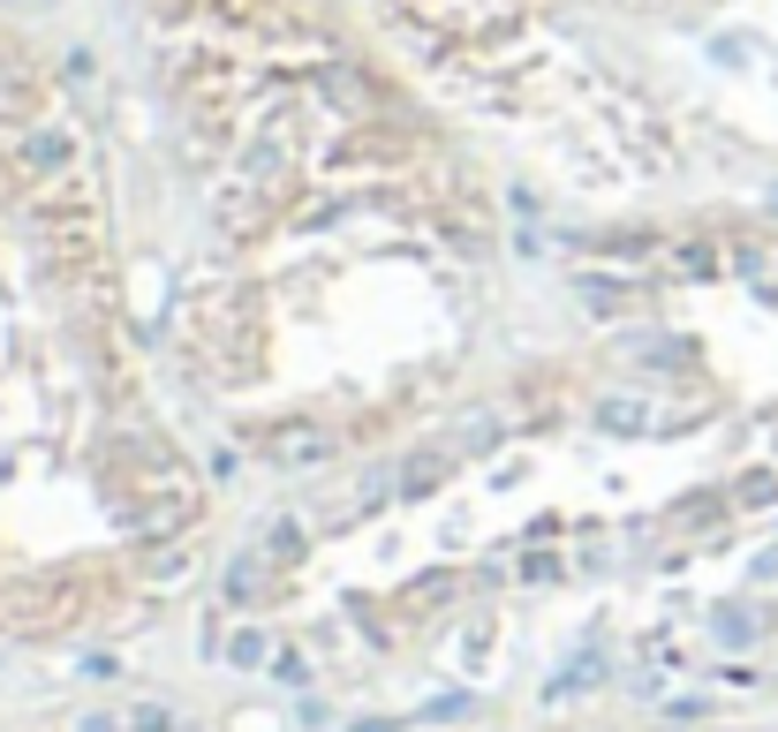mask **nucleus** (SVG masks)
Masks as SVG:
<instances>
[{"instance_id":"nucleus-1","label":"nucleus","mask_w":778,"mask_h":732,"mask_svg":"<svg viewBox=\"0 0 778 732\" xmlns=\"http://www.w3.org/2000/svg\"><path fill=\"white\" fill-rule=\"evenodd\" d=\"M598 423H605V431H643V423H650V400H635V393H612L605 408H598Z\"/></svg>"},{"instance_id":"nucleus-2","label":"nucleus","mask_w":778,"mask_h":732,"mask_svg":"<svg viewBox=\"0 0 778 732\" xmlns=\"http://www.w3.org/2000/svg\"><path fill=\"white\" fill-rule=\"evenodd\" d=\"M242 174H250V181H280V174H288V151H280V144H250V159H242Z\"/></svg>"},{"instance_id":"nucleus-3","label":"nucleus","mask_w":778,"mask_h":732,"mask_svg":"<svg viewBox=\"0 0 778 732\" xmlns=\"http://www.w3.org/2000/svg\"><path fill=\"white\" fill-rule=\"evenodd\" d=\"M69 151H76V144H69L61 129H45V136H31V144H23V159H31V167H61Z\"/></svg>"},{"instance_id":"nucleus-4","label":"nucleus","mask_w":778,"mask_h":732,"mask_svg":"<svg viewBox=\"0 0 778 732\" xmlns=\"http://www.w3.org/2000/svg\"><path fill=\"white\" fill-rule=\"evenodd\" d=\"M401 483H408V491H432V483H446V453H416V461L401 469Z\"/></svg>"},{"instance_id":"nucleus-5","label":"nucleus","mask_w":778,"mask_h":732,"mask_svg":"<svg viewBox=\"0 0 778 732\" xmlns=\"http://www.w3.org/2000/svg\"><path fill=\"white\" fill-rule=\"evenodd\" d=\"M264 657H272V642H264L258 627H250V635H235V642H227V665H264Z\"/></svg>"},{"instance_id":"nucleus-6","label":"nucleus","mask_w":778,"mask_h":732,"mask_svg":"<svg viewBox=\"0 0 778 732\" xmlns=\"http://www.w3.org/2000/svg\"><path fill=\"white\" fill-rule=\"evenodd\" d=\"M272 453H280V461H325V438H272Z\"/></svg>"},{"instance_id":"nucleus-7","label":"nucleus","mask_w":778,"mask_h":732,"mask_svg":"<svg viewBox=\"0 0 778 732\" xmlns=\"http://www.w3.org/2000/svg\"><path fill=\"white\" fill-rule=\"evenodd\" d=\"M167 725H174L167 702H136V710H129V732H167Z\"/></svg>"}]
</instances>
